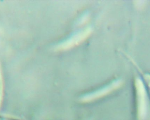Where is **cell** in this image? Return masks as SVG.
Instances as JSON below:
<instances>
[{
    "label": "cell",
    "instance_id": "6da1fadb",
    "mask_svg": "<svg viewBox=\"0 0 150 120\" xmlns=\"http://www.w3.org/2000/svg\"><path fill=\"white\" fill-rule=\"evenodd\" d=\"M135 89L137 119L143 120L147 111L148 96L145 86L140 78H137L135 81Z\"/></svg>",
    "mask_w": 150,
    "mask_h": 120
},
{
    "label": "cell",
    "instance_id": "7a4b0ae2",
    "mask_svg": "<svg viewBox=\"0 0 150 120\" xmlns=\"http://www.w3.org/2000/svg\"><path fill=\"white\" fill-rule=\"evenodd\" d=\"M92 28L87 27L76 33L66 40L57 45L55 48L57 51H64L71 49L84 41L91 33Z\"/></svg>",
    "mask_w": 150,
    "mask_h": 120
},
{
    "label": "cell",
    "instance_id": "3957f363",
    "mask_svg": "<svg viewBox=\"0 0 150 120\" xmlns=\"http://www.w3.org/2000/svg\"><path fill=\"white\" fill-rule=\"evenodd\" d=\"M122 84L121 80H116L107 85L93 92L84 95L81 97V101L84 103H89L104 97L120 88Z\"/></svg>",
    "mask_w": 150,
    "mask_h": 120
},
{
    "label": "cell",
    "instance_id": "277c9868",
    "mask_svg": "<svg viewBox=\"0 0 150 120\" xmlns=\"http://www.w3.org/2000/svg\"><path fill=\"white\" fill-rule=\"evenodd\" d=\"M4 96V82L2 75L0 67V108L1 106Z\"/></svg>",
    "mask_w": 150,
    "mask_h": 120
},
{
    "label": "cell",
    "instance_id": "5b68a950",
    "mask_svg": "<svg viewBox=\"0 0 150 120\" xmlns=\"http://www.w3.org/2000/svg\"><path fill=\"white\" fill-rule=\"evenodd\" d=\"M145 79L146 80L147 84H148V88H149L150 95V75H148V74L145 75Z\"/></svg>",
    "mask_w": 150,
    "mask_h": 120
},
{
    "label": "cell",
    "instance_id": "8992f818",
    "mask_svg": "<svg viewBox=\"0 0 150 120\" xmlns=\"http://www.w3.org/2000/svg\"><path fill=\"white\" fill-rule=\"evenodd\" d=\"M6 120H19L14 119H6Z\"/></svg>",
    "mask_w": 150,
    "mask_h": 120
}]
</instances>
